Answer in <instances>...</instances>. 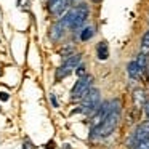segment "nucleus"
I'll return each mask as SVG.
<instances>
[{
    "label": "nucleus",
    "mask_w": 149,
    "mask_h": 149,
    "mask_svg": "<svg viewBox=\"0 0 149 149\" xmlns=\"http://www.w3.org/2000/svg\"><path fill=\"white\" fill-rule=\"evenodd\" d=\"M69 3H71V0H48V10L53 16L61 18L66 15Z\"/></svg>",
    "instance_id": "obj_6"
},
{
    "label": "nucleus",
    "mask_w": 149,
    "mask_h": 149,
    "mask_svg": "<svg viewBox=\"0 0 149 149\" xmlns=\"http://www.w3.org/2000/svg\"><path fill=\"white\" fill-rule=\"evenodd\" d=\"M8 98H10V96H8L7 91H0V100H2V101H8Z\"/></svg>",
    "instance_id": "obj_17"
},
{
    "label": "nucleus",
    "mask_w": 149,
    "mask_h": 149,
    "mask_svg": "<svg viewBox=\"0 0 149 149\" xmlns=\"http://www.w3.org/2000/svg\"><path fill=\"white\" fill-rule=\"evenodd\" d=\"M127 74H128V77H130V79H133V80L139 79V75L143 74V72L139 71V68H138V64H136L135 59L128 63V66H127Z\"/></svg>",
    "instance_id": "obj_9"
},
{
    "label": "nucleus",
    "mask_w": 149,
    "mask_h": 149,
    "mask_svg": "<svg viewBox=\"0 0 149 149\" xmlns=\"http://www.w3.org/2000/svg\"><path fill=\"white\" fill-rule=\"evenodd\" d=\"M23 149H32V144H31V141H24V148Z\"/></svg>",
    "instance_id": "obj_20"
},
{
    "label": "nucleus",
    "mask_w": 149,
    "mask_h": 149,
    "mask_svg": "<svg viewBox=\"0 0 149 149\" xmlns=\"http://www.w3.org/2000/svg\"><path fill=\"white\" fill-rule=\"evenodd\" d=\"M93 36H95V27H91V26H87V27H84V29L80 31V40L82 42L90 40Z\"/></svg>",
    "instance_id": "obj_13"
},
{
    "label": "nucleus",
    "mask_w": 149,
    "mask_h": 149,
    "mask_svg": "<svg viewBox=\"0 0 149 149\" xmlns=\"http://www.w3.org/2000/svg\"><path fill=\"white\" fill-rule=\"evenodd\" d=\"M93 2H95V3H100V2H101V0H93Z\"/></svg>",
    "instance_id": "obj_21"
},
{
    "label": "nucleus",
    "mask_w": 149,
    "mask_h": 149,
    "mask_svg": "<svg viewBox=\"0 0 149 149\" xmlns=\"http://www.w3.org/2000/svg\"><path fill=\"white\" fill-rule=\"evenodd\" d=\"M75 72H77L79 79H80V77H85V75H88L87 72H85V66H79V68L75 69Z\"/></svg>",
    "instance_id": "obj_16"
},
{
    "label": "nucleus",
    "mask_w": 149,
    "mask_h": 149,
    "mask_svg": "<svg viewBox=\"0 0 149 149\" xmlns=\"http://www.w3.org/2000/svg\"><path fill=\"white\" fill-rule=\"evenodd\" d=\"M91 82H93V77L91 75H85V77H80L75 85L71 90V98L72 100H84L88 95V91L91 90Z\"/></svg>",
    "instance_id": "obj_5"
},
{
    "label": "nucleus",
    "mask_w": 149,
    "mask_h": 149,
    "mask_svg": "<svg viewBox=\"0 0 149 149\" xmlns=\"http://www.w3.org/2000/svg\"><path fill=\"white\" fill-rule=\"evenodd\" d=\"M135 149H149V139L148 141H141V143H136Z\"/></svg>",
    "instance_id": "obj_15"
},
{
    "label": "nucleus",
    "mask_w": 149,
    "mask_h": 149,
    "mask_svg": "<svg viewBox=\"0 0 149 149\" xmlns=\"http://www.w3.org/2000/svg\"><path fill=\"white\" fill-rule=\"evenodd\" d=\"M64 29H66V27H64V24L61 23V19L56 21V23L52 26V29H50V39L55 40V42H56V40H59L63 37V34H64Z\"/></svg>",
    "instance_id": "obj_8"
},
{
    "label": "nucleus",
    "mask_w": 149,
    "mask_h": 149,
    "mask_svg": "<svg viewBox=\"0 0 149 149\" xmlns=\"http://www.w3.org/2000/svg\"><path fill=\"white\" fill-rule=\"evenodd\" d=\"M139 53L148 56L149 55V31H146L141 37V45H139Z\"/></svg>",
    "instance_id": "obj_12"
},
{
    "label": "nucleus",
    "mask_w": 149,
    "mask_h": 149,
    "mask_svg": "<svg viewBox=\"0 0 149 149\" xmlns=\"http://www.w3.org/2000/svg\"><path fill=\"white\" fill-rule=\"evenodd\" d=\"M101 96H100V90L98 88H91L90 91H88V95L82 100L80 103V112L87 114V116H93L95 112H96L98 109L101 107Z\"/></svg>",
    "instance_id": "obj_3"
},
{
    "label": "nucleus",
    "mask_w": 149,
    "mask_h": 149,
    "mask_svg": "<svg viewBox=\"0 0 149 149\" xmlns=\"http://www.w3.org/2000/svg\"><path fill=\"white\" fill-rule=\"evenodd\" d=\"M96 56H98V59H101V61H106V59L109 58V48H107V43L106 42H100V43H98Z\"/></svg>",
    "instance_id": "obj_10"
},
{
    "label": "nucleus",
    "mask_w": 149,
    "mask_h": 149,
    "mask_svg": "<svg viewBox=\"0 0 149 149\" xmlns=\"http://www.w3.org/2000/svg\"><path fill=\"white\" fill-rule=\"evenodd\" d=\"M136 64H138V68H139V71L141 72H144L146 71V68H148V56L146 55H143V53H139L138 56H136Z\"/></svg>",
    "instance_id": "obj_14"
},
{
    "label": "nucleus",
    "mask_w": 149,
    "mask_h": 149,
    "mask_svg": "<svg viewBox=\"0 0 149 149\" xmlns=\"http://www.w3.org/2000/svg\"><path fill=\"white\" fill-rule=\"evenodd\" d=\"M143 107H144V112H146V116H148V119H149V101H146V104Z\"/></svg>",
    "instance_id": "obj_19"
},
{
    "label": "nucleus",
    "mask_w": 149,
    "mask_h": 149,
    "mask_svg": "<svg viewBox=\"0 0 149 149\" xmlns=\"http://www.w3.org/2000/svg\"><path fill=\"white\" fill-rule=\"evenodd\" d=\"M148 139H149V122L138 125V128L133 133V141H135V144L136 143H141V141H148Z\"/></svg>",
    "instance_id": "obj_7"
},
{
    "label": "nucleus",
    "mask_w": 149,
    "mask_h": 149,
    "mask_svg": "<svg viewBox=\"0 0 149 149\" xmlns=\"http://www.w3.org/2000/svg\"><path fill=\"white\" fill-rule=\"evenodd\" d=\"M50 101L53 103V106H55V107H58V101H56L55 95H50Z\"/></svg>",
    "instance_id": "obj_18"
},
{
    "label": "nucleus",
    "mask_w": 149,
    "mask_h": 149,
    "mask_svg": "<svg viewBox=\"0 0 149 149\" xmlns=\"http://www.w3.org/2000/svg\"><path fill=\"white\" fill-rule=\"evenodd\" d=\"M90 16V8L87 3H79L77 7L68 10V13L61 18V23L64 24L66 29L69 31H77L85 24V21Z\"/></svg>",
    "instance_id": "obj_1"
},
{
    "label": "nucleus",
    "mask_w": 149,
    "mask_h": 149,
    "mask_svg": "<svg viewBox=\"0 0 149 149\" xmlns=\"http://www.w3.org/2000/svg\"><path fill=\"white\" fill-rule=\"evenodd\" d=\"M119 120H120V103L111 111V114L104 119V122L101 123L98 128L91 130V133H93V136H96V138H107V136L112 135L114 130L117 128Z\"/></svg>",
    "instance_id": "obj_2"
},
{
    "label": "nucleus",
    "mask_w": 149,
    "mask_h": 149,
    "mask_svg": "<svg viewBox=\"0 0 149 149\" xmlns=\"http://www.w3.org/2000/svg\"><path fill=\"white\" fill-rule=\"evenodd\" d=\"M133 103H135L136 107L144 106V104H146V95H144V91L139 90V88L133 91Z\"/></svg>",
    "instance_id": "obj_11"
},
{
    "label": "nucleus",
    "mask_w": 149,
    "mask_h": 149,
    "mask_svg": "<svg viewBox=\"0 0 149 149\" xmlns=\"http://www.w3.org/2000/svg\"><path fill=\"white\" fill-rule=\"evenodd\" d=\"M80 61H82V55H79V53H74L68 59H64V63L56 69V80H61V79L68 77L72 71H75L80 66Z\"/></svg>",
    "instance_id": "obj_4"
}]
</instances>
